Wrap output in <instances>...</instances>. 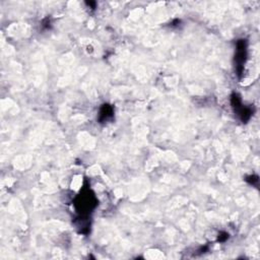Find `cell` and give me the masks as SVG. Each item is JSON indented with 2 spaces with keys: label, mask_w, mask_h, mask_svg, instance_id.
<instances>
[{
  "label": "cell",
  "mask_w": 260,
  "mask_h": 260,
  "mask_svg": "<svg viewBox=\"0 0 260 260\" xmlns=\"http://www.w3.org/2000/svg\"><path fill=\"white\" fill-rule=\"evenodd\" d=\"M111 114H112V109L108 105H105L103 110L101 111V119H107L108 117L111 116Z\"/></svg>",
  "instance_id": "obj_1"
}]
</instances>
